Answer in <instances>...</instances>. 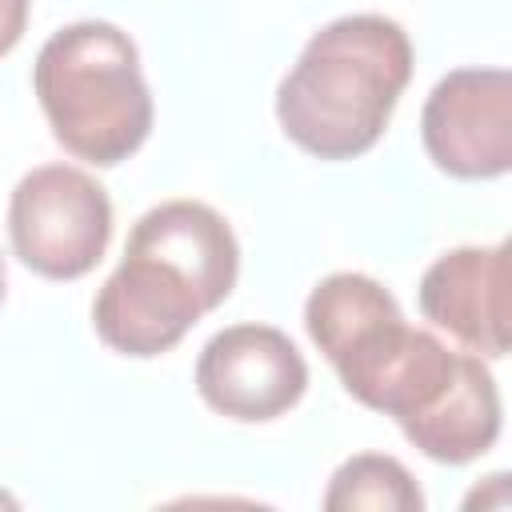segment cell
I'll return each mask as SVG.
<instances>
[{"instance_id": "cell-1", "label": "cell", "mask_w": 512, "mask_h": 512, "mask_svg": "<svg viewBox=\"0 0 512 512\" xmlns=\"http://www.w3.org/2000/svg\"><path fill=\"white\" fill-rule=\"evenodd\" d=\"M236 272L228 220L200 200H164L132 224L124 260L92 300V328L120 356H160L228 300Z\"/></svg>"}, {"instance_id": "cell-2", "label": "cell", "mask_w": 512, "mask_h": 512, "mask_svg": "<svg viewBox=\"0 0 512 512\" xmlns=\"http://www.w3.org/2000/svg\"><path fill=\"white\" fill-rule=\"evenodd\" d=\"M412 80V40L380 12L324 24L276 88V120L320 160L364 156L388 128Z\"/></svg>"}, {"instance_id": "cell-3", "label": "cell", "mask_w": 512, "mask_h": 512, "mask_svg": "<svg viewBox=\"0 0 512 512\" xmlns=\"http://www.w3.org/2000/svg\"><path fill=\"white\" fill-rule=\"evenodd\" d=\"M304 328L348 396L400 428L424 416L456 380L464 352L412 328L396 296L364 272H332L304 300Z\"/></svg>"}, {"instance_id": "cell-4", "label": "cell", "mask_w": 512, "mask_h": 512, "mask_svg": "<svg viewBox=\"0 0 512 512\" xmlns=\"http://www.w3.org/2000/svg\"><path fill=\"white\" fill-rule=\"evenodd\" d=\"M32 88L64 152L96 168L128 160L152 132V96L140 52L108 20H76L44 40Z\"/></svg>"}, {"instance_id": "cell-5", "label": "cell", "mask_w": 512, "mask_h": 512, "mask_svg": "<svg viewBox=\"0 0 512 512\" xmlns=\"http://www.w3.org/2000/svg\"><path fill=\"white\" fill-rule=\"evenodd\" d=\"M8 236L24 268L44 280H80L112 236V200L96 176L72 164H40L12 188Z\"/></svg>"}, {"instance_id": "cell-6", "label": "cell", "mask_w": 512, "mask_h": 512, "mask_svg": "<svg viewBox=\"0 0 512 512\" xmlns=\"http://www.w3.org/2000/svg\"><path fill=\"white\" fill-rule=\"evenodd\" d=\"M420 136L432 164L456 180H496L512 168V76L456 68L424 100Z\"/></svg>"}, {"instance_id": "cell-7", "label": "cell", "mask_w": 512, "mask_h": 512, "mask_svg": "<svg viewBox=\"0 0 512 512\" xmlns=\"http://www.w3.org/2000/svg\"><path fill=\"white\" fill-rule=\"evenodd\" d=\"M308 364L300 348L272 324H232L216 332L196 360L200 400L244 424H264L300 404Z\"/></svg>"}, {"instance_id": "cell-8", "label": "cell", "mask_w": 512, "mask_h": 512, "mask_svg": "<svg viewBox=\"0 0 512 512\" xmlns=\"http://www.w3.org/2000/svg\"><path fill=\"white\" fill-rule=\"evenodd\" d=\"M508 244L452 248L428 264L416 300L424 320L456 336L476 356L500 360L508 352Z\"/></svg>"}, {"instance_id": "cell-9", "label": "cell", "mask_w": 512, "mask_h": 512, "mask_svg": "<svg viewBox=\"0 0 512 512\" xmlns=\"http://www.w3.org/2000/svg\"><path fill=\"white\" fill-rule=\"evenodd\" d=\"M400 432L436 464H468L484 456L500 436V392L484 356L464 352L452 388Z\"/></svg>"}, {"instance_id": "cell-10", "label": "cell", "mask_w": 512, "mask_h": 512, "mask_svg": "<svg viewBox=\"0 0 512 512\" xmlns=\"http://www.w3.org/2000/svg\"><path fill=\"white\" fill-rule=\"evenodd\" d=\"M324 508L328 512H420L424 492L396 456L360 452L332 472Z\"/></svg>"}, {"instance_id": "cell-11", "label": "cell", "mask_w": 512, "mask_h": 512, "mask_svg": "<svg viewBox=\"0 0 512 512\" xmlns=\"http://www.w3.org/2000/svg\"><path fill=\"white\" fill-rule=\"evenodd\" d=\"M28 24V0H0V56H8Z\"/></svg>"}, {"instance_id": "cell-12", "label": "cell", "mask_w": 512, "mask_h": 512, "mask_svg": "<svg viewBox=\"0 0 512 512\" xmlns=\"http://www.w3.org/2000/svg\"><path fill=\"white\" fill-rule=\"evenodd\" d=\"M4 292H8V264H4V256H0V304H4Z\"/></svg>"}]
</instances>
